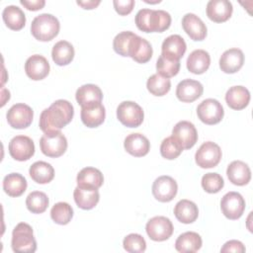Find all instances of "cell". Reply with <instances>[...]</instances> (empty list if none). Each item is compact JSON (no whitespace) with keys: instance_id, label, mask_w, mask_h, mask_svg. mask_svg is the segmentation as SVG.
I'll return each mask as SVG.
<instances>
[{"instance_id":"1","label":"cell","mask_w":253,"mask_h":253,"mask_svg":"<svg viewBox=\"0 0 253 253\" xmlns=\"http://www.w3.org/2000/svg\"><path fill=\"white\" fill-rule=\"evenodd\" d=\"M74 115V109L67 100H56L40 116V128L44 132L58 131L68 125Z\"/></svg>"},{"instance_id":"2","label":"cell","mask_w":253,"mask_h":253,"mask_svg":"<svg viewBox=\"0 0 253 253\" xmlns=\"http://www.w3.org/2000/svg\"><path fill=\"white\" fill-rule=\"evenodd\" d=\"M136 27L145 33H162L171 25V16L164 10L140 9L135 15Z\"/></svg>"},{"instance_id":"3","label":"cell","mask_w":253,"mask_h":253,"mask_svg":"<svg viewBox=\"0 0 253 253\" xmlns=\"http://www.w3.org/2000/svg\"><path fill=\"white\" fill-rule=\"evenodd\" d=\"M59 29L60 24L57 18L47 13L37 16L31 25L32 35L41 42L51 41L58 35Z\"/></svg>"},{"instance_id":"4","label":"cell","mask_w":253,"mask_h":253,"mask_svg":"<svg viewBox=\"0 0 253 253\" xmlns=\"http://www.w3.org/2000/svg\"><path fill=\"white\" fill-rule=\"evenodd\" d=\"M11 245L15 252H35L37 250V241L34 237L32 226L26 222L18 223L12 232Z\"/></svg>"},{"instance_id":"5","label":"cell","mask_w":253,"mask_h":253,"mask_svg":"<svg viewBox=\"0 0 253 253\" xmlns=\"http://www.w3.org/2000/svg\"><path fill=\"white\" fill-rule=\"evenodd\" d=\"M42 152L48 157L56 158L61 156L67 149V139L64 134L58 131L44 133L40 139Z\"/></svg>"},{"instance_id":"6","label":"cell","mask_w":253,"mask_h":253,"mask_svg":"<svg viewBox=\"0 0 253 253\" xmlns=\"http://www.w3.org/2000/svg\"><path fill=\"white\" fill-rule=\"evenodd\" d=\"M117 118L127 127H137L143 122L144 113L137 103L124 101L117 108Z\"/></svg>"},{"instance_id":"7","label":"cell","mask_w":253,"mask_h":253,"mask_svg":"<svg viewBox=\"0 0 253 253\" xmlns=\"http://www.w3.org/2000/svg\"><path fill=\"white\" fill-rule=\"evenodd\" d=\"M221 155V149L216 143L206 141L197 150L195 160L201 168H212L219 163Z\"/></svg>"},{"instance_id":"8","label":"cell","mask_w":253,"mask_h":253,"mask_svg":"<svg viewBox=\"0 0 253 253\" xmlns=\"http://www.w3.org/2000/svg\"><path fill=\"white\" fill-rule=\"evenodd\" d=\"M172 221L162 215L150 218L145 226V230L149 238L153 241L167 240L173 233Z\"/></svg>"},{"instance_id":"9","label":"cell","mask_w":253,"mask_h":253,"mask_svg":"<svg viewBox=\"0 0 253 253\" xmlns=\"http://www.w3.org/2000/svg\"><path fill=\"white\" fill-rule=\"evenodd\" d=\"M199 119L207 125L218 124L224 115L222 105L215 99H206L197 108Z\"/></svg>"},{"instance_id":"10","label":"cell","mask_w":253,"mask_h":253,"mask_svg":"<svg viewBox=\"0 0 253 253\" xmlns=\"http://www.w3.org/2000/svg\"><path fill=\"white\" fill-rule=\"evenodd\" d=\"M8 124L17 129H23L28 127L34 117V112L32 108L24 103H19L13 105L7 112Z\"/></svg>"},{"instance_id":"11","label":"cell","mask_w":253,"mask_h":253,"mask_svg":"<svg viewBox=\"0 0 253 253\" xmlns=\"http://www.w3.org/2000/svg\"><path fill=\"white\" fill-rule=\"evenodd\" d=\"M220 209L225 217L229 219H238L244 212L245 201L237 192L226 193L220 201Z\"/></svg>"},{"instance_id":"12","label":"cell","mask_w":253,"mask_h":253,"mask_svg":"<svg viewBox=\"0 0 253 253\" xmlns=\"http://www.w3.org/2000/svg\"><path fill=\"white\" fill-rule=\"evenodd\" d=\"M9 153L18 161L29 160L35 153V144L32 138L26 135H17L9 142Z\"/></svg>"},{"instance_id":"13","label":"cell","mask_w":253,"mask_h":253,"mask_svg":"<svg viewBox=\"0 0 253 253\" xmlns=\"http://www.w3.org/2000/svg\"><path fill=\"white\" fill-rule=\"evenodd\" d=\"M178 191L176 181L170 176H160L152 184V194L154 198L162 203L172 201Z\"/></svg>"},{"instance_id":"14","label":"cell","mask_w":253,"mask_h":253,"mask_svg":"<svg viewBox=\"0 0 253 253\" xmlns=\"http://www.w3.org/2000/svg\"><path fill=\"white\" fill-rule=\"evenodd\" d=\"M172 136L180 143L183 149H190L198 140V131L191 122L181 121L173 127Z\"/></svg>"},{"instance_id":"15","label":"cell","mask_w":253,"mask_h":253,"mask_svg":"<svg viewBox=\"0 0 253 253\" xmlns=\"http://www.w3.org/2000/svg\"><path fill=\"white\" fill-rule=\"evenodd\" d=\"M49 63L47 59L40 54L30 56L25 63V71L29 78L38 81L45 78L49 73Z\"/></svg>"},{"instance_id":"16","label":"cell","mask_w":253,"mask_h":253,"mask_svg":"<svg viewBox=\"0 0 253 253\" xmlns=\"http://www.w3.org/2000/svg\"><path fill=\"white\" fill-rule=\"evenodd\" d=\"M152 46L145 39L134 35L130 41L128 56L138 63H145L152 57Z\"/></svg>"},{"instance_id":"17","label":"cell","mask_w":253,"mask_h":253,"mask_svg":"<svg viewBox=\"0 0 253 253\" xmlns=\"http://www.w3.org/2000/svg\"><path fill=\"white\" fill-rule=\"evenodd\" d=\"M204 87L201 82L193 79H184L177 85L176 96L184 103H192L203 94Z\"/></svg>"},{"instance_id":"18","label":"cell","mask_w":253,"mask_h":253,"mask_svg":"<svg viewBox=\"0 0 253 253\" xmlns=\"http://www.w3.org/2000/svg\"><path fill=\"white\" fill-rule=\"evenodd\" d=\"M232 11V4L228 0H211L207 4V16L215 23L227 21Z\"/></svg>"},{"instance_id":"19","label":"cell","mask_w":253,"mask_h":253,"mask_svg":"<svg viewBox=\"0 0 253 253\" xmlns=\"http://www.w3.org/2000/svg\"><path fill=\"white\" fill-rule=\"evenodd\" d=\"M244 63V54L241 49L233 47L225 50L219 58V67L224 73L237 72Z\"/></svg>"},{"instance_id":"20","label":"cell","mask_w":253,"mask_h":253,"mask_svg":"<svg viewBox=\"0 0 253 253\" xmlns=\"http://www.w3.org/2000/svg\"><path fill=\"white\" fill-rule=\"evenodd\" d=\"M182 27L193 41H203L207 36V27L197 15L187 13L182 19Z\"/></svg>"},{"instance_id":"21","label":"cell","mask_w":253,"mask_h":253,"mask_svg":"<svg viewBox=\"0 0 253 253\" xmlns=\"http://www.w3.org/2000/svg\"><path fill=\"white\" fill-rule=\"evenodd\" d=\"M187 45L184 39L179 35H171L167 37L161 46V54L171 59L180 60L186 52Z\"/></svg>"},{"instance_id":"22","label":"cell","mask_w":253,"mask_h":253,"mask_svg":"<svg viewBox=\"0 0 253 253\" xmlns=\"http://www.w3.org/2000/svg\"><path fill=\"white\" fill-rule=\"evenodd\" d=\"M125 149L127 153L135 157L146 155L150 149V142L146 136L141 133H130L125 138Z\"/></svg>"},{"instance_id":"23","label":"cell","mask_w":253,"mask_h":253,"mask_svg":"<svg viewBox=\"0 0 253 253\" xmlns=\"http://www.w3.org/2000/svg\"><path fill=\"white\" fill-rule=\"evenodd\" d=\"M81 121L88 127H97L105 121L106 111L102 103L81 107Z\"/></svg>"},{"instance_id":"24","label":"cell","mask_w":253,"mask_h":253,"mask_svg":"<svg viewBox=\"0 0 253 253\" xmlns=\"http://www.w3.org/2000/svg\"><path fill=\"white\" fill-rule=\"evenodd\" d=\"M228 180L236 186H244L251 179V171L249 166L240 160L232 161L226 169Z\"/></svg>"},{"instance_id":"25","label":"cell","mask_w":253,"mask_h":253,"mask_svg":"<svg viewBox=\"0 0 253 253\" xmlns=\"http://www.w3.org/2000/svg\"><path fill=\"white\" fill-rule=\"evenodd\" d=\"M77 185L85 189H99L104 183L102 172L94 167H85L77 174Z\"/></svg>"},{"instance_id":"26","label":"cell","mask_w":253,"mask_h":253,"mask_svg":"<svg viewBox=\"0 0 253 253\" xmlns=\"http://www.w3.org/2000/svg\"><path fill=\"white\" fill-rule=\"evenodd\" d=\"M75 98L81 107H85L95 103H101L103 93L100 87L95 84H84L77 89Z\"/></svg>"},{"instance_id":"27","label":"cell","mask_w":253,"mask_h":253,"mask_svg":"<svg viewBox=\"0 0 253 253\" xmlns=\"http://www.w3.org/2000/svg\"><path fill=\"white\" fill-rule=\"evenodd\" d=\"M225 101L228 107L233 110H242L249 104L250 93L243 86H232L225 94Z\"/></svg>"},{"instance_id":"28","label":"cell","mask_w":253,"mask_h":253,"mask_svg":"<svg viewBox=\"0 0 253 253\" xmlns=\"http://www.w3.org/2000/svg\"><path fill=\"white\" fill-rule=\"evenodd\" d=\"M187 68L194 74H203L208 70L211 64V56L204 49L192 51L187 58Z\"/></svg>"},{"instance_id":"29","label":"cell","mask_w":253,"mask_h":253,"mask_svg":"<svg viewBox=\"0 0 253 253\" xmlns=\"http://www.w3.org/2000/svg\"><path fill=\"white\" fill-rule=\"evenodd\" d=\"M73 197L78 208L82 210H92L100 200L98 189H85L78 186L74 189Z\"/></svg>"},{"instance_id":"30","label":"cell","mask_w":253,"mask_h":253,"mask_svg":"<svg viewBox=\"0 0 253 253\" xmlns=\"http://www.w3.org/2000/svg\"><path fill=\"white\" fill-rule=\"evenodd\" d=\"M202 237L194 231H187L178 236L175 241V248L181 253L197 252L202 247Z\"/></svg>"},{"instance_id":"31","label":"cell","mask_w":253,"mask_h":253,"mask_svg":"<svg viewBox=\"0 0 253 253\" xmlns=\"http://www.w3.org/2000/svg\"><path fill=\"white\" fill-rule=\"evenodd\" d=\"M174 214L180 222L188 224L194 222L198 218L199 210L194 202L184 199L176 204Z\"/></svg>"},{"instance_id":"32","label":"cell","mask_w":253,"mask_h":253,"mask_svg":"<svg viewBox=\"0 0 253 253\" xmlns=\"http://www.w3.org/2000/svg\"><path fill=\"white\" fill-rule=\"evenodd\" d=\"M27 189V180L19 173H10L3 179V190L10 197H20Z\"/></svg>"},{"instance_id":"33","label":"cell","mask_w":253,"mask_h":253,"mask_svg":"<svg viewBox=\"0 0 253 253\" xmlns=\"http://www.w3.org/2000/svg\"><path fill=\"white\" fill-rule=\"evenodd\" d=\"M2 18L6 26L13 30L19 31L24 28L26 24V16L21 8L15 5H9L4 8Z\"/></svg>"},{"instance_id":"34","label":"cell","mask_w":253,"mask_h":253,"mask_svg":"<svg viewBox=\"0 0 253 253\" xmlns=\"http://www.w3.org/2000/svg\"><path fill=\"white\" fill-rule=\"evenodd\" d=\"M74 47L67 41L57 42L51 50L52 60L59 66L69 64L74 58Z\"/></svg>"},{"instance_id":"35","label":"cell","mask_w":253,"mask_h":253,"mask_svg":"<svg viewBox=\"0 0 253 253\" xmlns=\"http://www.w3.org/2000/svg\"><path fill=\"white\" fill-rule=\"evenodd\" d=\"M31 178L38 184L49 183L54 177L53 167L44 161H37L33 163L29 170Z\"/></svg>"},{"instance_id":"36","label":"cell","mask_w":253,"mask_h":253,"mask_svg":"<svg viewBox=\"0 0 253 253\" xmlns=\"http://www.w3.org/2000/svg\"><path fill=\"white\" fill-rule=\"evenodd\" d=\"M73 216V209L71 206L65 202H59L53 205L50 210L51 219L60 225H65L69 223Z\"/></svg>"},{"instance_id":"37","label":"cell","mask_w":253,"mask_h":253,"mask_svg":"<svg viewBox=\"0 0 253 253\" xmlns=\"http://www.w3.org/2000/svg\"><path fill=\"white\" fill-rule=\"evenodd\" d=\"M147 90L154 96H164L166 95L170 88L171 82L169 78H165L158 73L151 75L146 82Z\"/></svg>"},{"instance_id":"38","label":"cell","mask_w":253,"mask_h":253,"mask_svg":"<svg viewBox=\"0 0 253 253\" xmlns=\"http://www.w3.org/2000/svg\"><path fill=\"white\" fill-rule=\"evenodd\" d=\"M26 206L31 212L42 213L45 211L48 207V198L43 192L34 191L28 195Z\"/></svg>"},{"instance_id":"39","label":"cell","mask_w":253,"mask_h":253,"mask_svg":"<svg viewBox=\"0 0 253 253\" xmlns=\"http://www.w3.org/2000/svg\"><path fill=\"white\" fill-rule=\"evenodd\" d=\"M180 60L171 59L163 54H160L156 62L157 73L165 78H170L177 75L180 70Z\"/></svg>"},{"instance_id":"40","label":"cell","mask_w":253,"mask_h":253,"mask_svg":"<svg viewBox=\"0 0 253 253\" xmlns=\"http://www.w3.org/2000/svg\"><path fill=\"white\" fill-rule=\"evenodd\" d=\"M183 151L180 143L171 135L164 138L160 145V153L162 157L172 160L177 158Z\"/></svg>"},{"instance_id":"41","label":"cell","mask_w":253,"mask_h":253,"mask_svg":"<svg viewBox=\"0 0 253 253\" xmlns=\"http://www.w3.org/2000/svg\"><path fill=\"white\" fill-rule=\"evenodd\" d=\"M134 35H135L134 33L129 31L119 33L114 38V41H113L114 50L122 56H128L129 43Z\"/></svg>"},{"instance_id":"42","label":"cell","mask_w":253,"mask_h":253,"mask_svg":"<svg viewBox=\"0 0 253 253\" xmlns=\"http://www.w3.org/2000/svg\"><path fill=\"white\" fill-rule=\"evenodd\" d=\"M124 248L129 253H141L146 249V242L144 238L137 233H130L124 238Z\"/></svg>"},{"instance_id":"43","label":"cell","mask_w":253,"mask_h":253,"mask_svg":"<svg viewBox=\"0 0 253 253\" xmlns=\"http://www.w3.org/2000/svg\"><path fill=\"white\" fill-rule=\"evenodd\" d=\"M223 186L224 181L217 173H207L202 178V187L207 193H217L223 188Z\"/></svg>"},{"instance_id":"44","label":"cell","mask_w":253,"mask_h":253,"mask_svg":"<svg viewBox=\"0 0 253 253\" xmlns=\"http://www.w3.org/2000/svg\"><path fill=\"white\" fill-rule=\"evenodd\" d=\"M113 4L117 13L125 16L132 11L135 2L133 0H114Z\"/></svg>"},{"instance_id":"45","label":"cell","mask_w":253,"mask_h":253,"mask_svg":"<svg viewBox=\"0 0 253 253\" xmlns=\"http://www.w3.org/2000/svg\"><path fill=\"white\" fill-rule=\"evenodd\" d=\"M245 246L242 242L238 240H229L223 244L220 249V252H234V253H243L245 252Z\"/></svg>"},{"instance_id":"46","label":"cell","mask_w":253,"mask_h":253,"mask_svg":"<svg viewBox=\"0 0 253 253\" xmlns=\"http://www.w3.org/2000/svg\"><path fill=\"white\" fill-rule=\"evenodd\" d=\"M20 3L31 11H38L45 5L44 0H20Z\"/></svg>"},{"instance_id":"47","label":"cell","mask_w":253,"mask_h":253,"mask_svg":"<svg viewBox=\"0 0 253 253\" xmlns=\"http://www.w3.org/2000/svg\"><path fill=\"white\" fill-rule=\"evenodd\" d=\"M76 3L78 5H80L82 8L90 10V9L96 8L101 3V1L100 0H87V1H76Z\"/></svg>"}]
</instances>
